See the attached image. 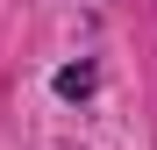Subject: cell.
I'll return each instance as SVG.
<instances>
[{
	"mask_svg": "<svg viewBox=\"0 0 157 150\" xmlns=\"http://www.w3.org/2000/svg\"><path fill=\"white\" fill-rule=\"evenodd\" d=\"M86 86H93V71H86V64H78V71H57V93H86Z\"/></svg>",
	"mask_w": 157,
	"mask_h": 150,
	"instance_id": "6da1fadb",
	"label": "cell"
}]
</instances>
